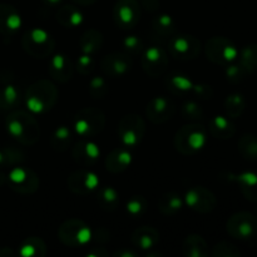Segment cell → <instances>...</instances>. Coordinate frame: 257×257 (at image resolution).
Returning <instances> with one entry per match:
<instances>
[{
	"mask_svg": "<svg viewBox=\"0 0 257 257\" xmlns=\"http://www.w3.org/2000/svg\"><path fill=\"white\" fill-rule=\"evenodd\" d=\"M8 133L24 146H33L39 141V123L30 113L24 110H14L5 119Z\"/></svg>",
	"mask_w": 257,
	"mask_h": 257,
	"instance_id": "6da1fadb",
	"label": "cell"
},
{
	"mask_svg": "<svg viewBox=\"0 0 257 257\" xmlns=\"http://www.w3.org/2000/svg\"><path fill=\"white\" fill-rule=\"evenodd\" d=\"M25 104L33 113H47L58 100V89L53 82L48 79L38 80L27 89L24 95Z\"/></svg>",
	"mask_w": 257,
	"mask_h": 257,
	"instance_id": "7a4b0ae2",
	"label": "cell"
},
{
	"mask_svg": "<svg viewBox=\"0 0 257 257\" xmlns=\"http://www.w3.org/2000/svg\"><path fill=\"white\" fill-rule=\"evenodd\" d=\"M207 143V131L202 124L191 123L181 127L176 132L173 145L176 150L185 156H191L202 150Z\"/></svg>",
	"mask_w": 257,
	"mask_h": 257,
	"instance_id": "3957f363",
	"label": "cell"
},
{
	"mask_svg": "<svg viewBox=\"0 0 257 257\" xmlns=\"http://www.w3.org/2000/svg\"><path fill=\"white\" fill-rule=\"evenodd\" d=\"M22 47L30 57L43 59L53 54L55 49V39L47 30L33 28L27 30L22 37Z\"/></svg>",
	"mask_w": 257,
	"mask_h": 257,
	"instance_id": "277c9868",
	"label": "cell"
},
{
	"mask_svg": "<svg viewBox=\"0 0 257 257\" xmlns=\"http://www.w3.org/2000/svg\"><path fill=\"white\" fill-rule=\"evenodd\" d=\"M105 125V115L98 108H83L74 118V131L82 138H93Z\"/></svg>",
	"mask_w": 257,
	"mask_h": 257,
	"instance_id": "5b68a950",
	"label": "cell"
},
{
	"mask_svg": "<svg viewBox=\"0 0 257 257\" xmlns=\"http://www.w3.org/2000/svg\"><path fill=\"white\" fill-rule=\"evenodd\" d=\"M205 53L207 59L222 67L236 62L238 58L237 47L226 37L210 38L205 44Z\"/></svg>",
	"mask_w": 257,
	"mask_h": 257,
	"instance_id": "8992f818",
	"label": "cell"
},
{
	"mask_svg": "<svg viewBox=\"0 0 257 257\" xmlns=\"http://www.w3.org/2000/svg\"><path fill=\"white\" fill-rule=\"evenodd\" d=\"M58 238L68 247H83L92 240V231L82 220L70 218L59 227Z\"/></svg>",
	"mask_w": 257,
	"mask_h": 257,
	"instance_id": "52a82bcc",
	"label": "cell"
},
{
	"mask_svg": "<svg viewBox=\"0 0 257 257\" xmlns=\"http://www.w3.org/2000/svg\"><path fill=\"white\" fill-rule=\"evenodd\" d=\"M145 132V120L135 113L124 115L118 124V137L122 145L127 148L137 147L142 142Z\"/></svg>",
	"mask_w": 257,
	"mask_h": 257,
	"instance_id": "ba28073f",
	"label": "cell"
},
{
	"mask_svg": "<svg viewBox=\"0 0 257 257\" xmlns=\"http://www.w3.org/2000/svg\"><path fill=\"white\" fill-rule=\"evenodd\" d=\"M5 185L20 195H32L39 188V177L30 168L14 166L7 175Z\"/></svg>",
	"mask_w": 257,
	"mask_h": 257,
	"instance_id": "9c48e42d",
	"label": "cell"
},
{
	"mask_svg": "<svg viewBox=\"0 0 257 257\" xmlns=\"http://www.w3.org/2000/svg\"><path fill=\"white\" fill-rule=\"evenodd\" d=\"M168 53L178 60H192L201 53V42L190 34H175L168 40Z\"/></svg>",
	"mask_w": 257,
	"mask_h": 257,
	"instance_id": "30bf717a",
	"label": "cell"
},
{
	"mask_svg": "<svg viewBox=\"0 0 257 257\" xmlns=\"http://www.w3.org/2000/svg\"><path fill=\"white\" fill-rule=\"evenodd\" d=\"M227 232L236 240H251L257 233V216L251 212H237L227 221Z\"/></svg>",
	"mask_w": 257,
	"mask_h": 257,
	"instance_id": "8fae6325",
	"label": "cell"
},
{
	"mask_svg": "<svg viewBox=\"0 0 257 257\" xmlns=\"http://www.w3.org/2000/svg\"><path fill=\"white\" fill-rule=\"evenodd\" d=\"M185 202L191 210L198 213H210L217 206L215 193L203 186H193L186 192Z\"/></svg>",
	"mask_w": 257,
	"mask_h": 257,
	"instance_id": "7c38bea8",
	"label": "cell"
},
{
	"mask_svg": "<svg viewBox=\"0 0 257 257\" xmlns=\"http://www.w3.org/2000/svg\"><path fill=\"white\" fill-rule=\"evenodd\" d=\"M168 67V54L163 48L153 45L142 53V68L150 77L162 75Z\"/></svg>",
	"mask_w": 257,
	"mask_h": 257,
	"instance_id": "4fadbf2b",
	"label": "cell"
},
{
	"mask_svg": "<svg viewBox=\"0 0 257 257\" xmlns=\"http://www.w3.org/2000/svg\"><path fill=\"white\" fill-rule=\"evenodd\" d=\"M115 24L122 29H132L141 18V7L137 0H118L113 9Z\"/></svg>",
	"mask_w": 257,
	"mask_h": 257,
	"instance_id": "5bb4252c",
	"label": "cell"
},
{
	"mask_svg": "<svg viewBox=\"0 0 257 257\" xmlns=\"http://www.w3.org/2000/svg\"><path fill=\"white\" fill-rule=\"evenodd\" d=\"M98 186H99L98 176L92 171L85 170V168L74 171L73 173H70L67 180L68 190L75 195L80 196L89 195L93 191L97 190Z\"/></svg>",
	"mask_w": 257,
	"mask_h": 257,
	"instance_id": "9a60e30c",
	"label": "cell"
},
{
	"mask_svg": "<svg viewBox=\"0 0 257 257\" xmlns=\"http://www.w3.org/2000/svg\"><path fill=\"white\" fill-rule=\"evenodd\" d=\"M176 113V104L167 97H155L146 107V115L153 124H162L170 120Z\"/></svg>",
	"mask_w": 257,
	"mask_h": 257,
	"instance_id": "2e32d148",
	"label": "cell"
},
{
	"mask_svg": "<svg viewBox=\"0 0 257 257\" xmlns=\"http://www.w3.org/2000/svg\"><path fill=\"white\" fill-rule=\"evenodd\" d=\"M100 68L108 77H123L132 68V57L125 52H113L103 58L100 62Z\"/></svg>",
	"mask_w": 257,
	"mask_h": 257,
	"instance_id": "e0dca14e",
	"label": "cell"
},
{
	"mask_svg": "<svg viewBox=\"0 0 257 257\" xmlns=\"http://www.w3.org/2000/svg\"><path fill=\"white\" fill-rule=\"evenodd\" d=\"M22 27V17L17 8L8 3H0V34L12 38Z\"/></svg>",
	"mask_w": 257,
	"mask_h": 257,
	"instance_id": "ac0fdd59",
	"label": "cell"
},
{
	"mask_svg": "<svg viewBox=\"0 0 257 257\" xmlns=\"http://www.w3.org/2000/svg\"><path fill=\"white\" fill-rule=\"evenodd\" d=\"M99 148L97 143L90 141L89 138H82L74 145L72 150L73 160L84 167L93 166L99 158Z\"/></svg>",
	"mask_w": 257,
	"mask_h": 257,
	"instance_id": "d6986e66",
	"label": "cell"
},
{
	"mask_svg": "<svg viewBox=\"0 0 257 257\" xmlns=\"http://www.w3.org/2000/svg\"><path fill=\"white\" fill-rule=\"evenodd\" d=\"M74 65L72 60L64 54H55L49 59L48 64V73L55 82L67 83L72 79Z\"/></svg>",
	"mask_w": 257,
	"mask_h": 257,
	"instance_id": "ffe728a7",
	"label": "cell"
},
{
	"mask_svg": "<svg viewBox=\"0 0 257 257\" xmlns=\"http://www.w3.org/2000/svg\"><path fill=\"white\" fill-rule=\"evenodd\" d=\"M131 242L136 248H140V250H152L160 242V233L156 228L150 227V226H142L133 231L132 236H131Z\"/></svg>",
	"mask_w": 257,
	"mask_h": 257,
	"instance_id": "44dd1931",
	"label": "cell"
},
{
	"mask_svg": "<svg viewBox=\"0 0 257 257\" xmlns=\"http://www.w3.org/2000/svg\"><path fill=\"white\" fill-rule=\"evenodd\" d=\"M132 163V155L124 146L110 151L105 157V168L112 173H120L127 170Z\"/></svg>",
	"mask_w": 257,
	"mask_h": 257,
	"instance_id": "7402d4cb",
	"label": "cell"
},
{
	"mask_svg": "<svg viewBox=\"0 0 257 257\" xmlns=\"http://www.w3.org/2000/svg\"><path fill=\"white\" fill-rule=\"evenodd\" d=\"M230 180L238 185L241 192L245 196L246 200L251 202H257V173L252 171L238 173V175H230Z\"/></svg>",
	"mask_w": 257,
	"mask_h": 257,
	"instance_id": "603a6c76",
	"label": "cell"
},
{
	"mask_svg": "<svg viewBox=\"0 0 257 257\" xmlns=\"http://www.w3.org/2000/svg\"><path fill=\"white\" fill-rule=\"evenodd\" d=\"M165 84L167 89L170 90L172 94L178 95V97H185L188 93L192 92L193 83L187 75L182 74V73L173 72L166 77Z\"/></svg>",
	"mask_w": 257,
	"mask_h": 257,
	"instance_id": "cb8c5ba5",
	"label": "cell"
},
{
	"mask_svg": "<svg viewBox=\"0 0 257 257\" xmlns=\"http://www.w3.org/2000/svg\"><path fill=\"white\" fill-rule=\"evenodd\" d=\"M151 28L155 37H157L158 39H166L167 42L176 34L177 30L175 20L167 14L156 15L151 23Z\"/></svg>",
	"mask_w": 257,
	"mask_h": 257,
	"instance_id": "d4e9b609",
	"label": "cell"
},
{
	"mask_svg": "<svg viewBox=\"0 0 257 257\" xmlns=\"http://www.w3.org/2000/svg\"><path fill=\"white\" fill-rule=\"evenodd\" d=\"M104 43V37L98 29H88L82 34L79 39V48L83 54L93 55L99 52Z\"/></svg>",
	"mask_w": 257,
	"mask_h": 257,
	"instance_id": "484cf974",
	"label": "cell"
},
{
	"mask_svg": "<svg viewBox=\"0 0 257 257\" xmlns=\"http://www.w3.org/2000/svg\"><path fill=\"white\" fill-rule=\"evenodd\" d=\"M182 252L186 257H207L210 255L208 245L200 235H190L185 238Z\"/></svg>",
	"mask_w": 257,
	"mask_h": 257,
	"instance_id": "4316f807",
	"label": "cell"
},
{
	"mask_svg": "<svg viewBox=\"0 0 257 257\" xmlns=\"http://www.w3.org/2000/svg\"><path fill=\"white\" fill-rule=\"evenodd\" d=\"M211 135L220 140H228V138L233 137L236 133V127L230 118L223 117V115H216L210 120V125H208Z\"/></svg>",
	"mask_w": 257,
	"mask_h": 257,
	"instance_id": "83f0119b",
	"label": "cell"
},
{
	"mask_svg": "<svg viewBox=\"0 0 257 257\" xmlns=\"http://www.w3.org/2000/svg\"><path fill=\"white\" fill-rule=\"evenodd\" d=\"M22 103V94L18 87L12 83H4L0 87V110H12L19 107Z\"/></svg>",
	"mask_w": 257,
	"mask_h": 257,
	"instance_id": "f1b7e54d",
	"label": "cell"
},
{
	"mask_svg": "<svg viewBox=\"0 0 257 257\" xmlns=\"http://www.w3.org/2000/svg\"><path fill=\"white\" fill-rule=\"evenodd\" d=\"M57 20L67 28H77L83 23V14L72 4L63 5L57 12Z\"/></svg>",
	"mask_w": 257,
	"mask_h": 257,
	"instance_id": "f546056e",
	"label": "cell"
},
{
	"mask_svg": "<svg viewBox=\"0 0 257 257\" xmlns=\"http://www.w3.org/2000/svg\"><path fill=\"white\" fill-rule=\"evenodd\" d=\"M158 211L165 216H173L180 212L181 208L183 207V201L178 193L166 192L158 200Z\"/></svg>",
	"mask_w": 257,
	"mask_h": 257,
	"instance_id": "4dcf8cb0",
	"label": "cell"
},
{
	"mask_svg": "<svg viewBox=\"0 0 257 257\" xmlns=\"http://www.w3.org/2000/svg\"><path fill=\"white\" fill-rule=\"evenodd\" d=\"M97 202L102 210L112 212L119 206V193L112 186H105L98 190Z\"/></svg>",
	"mask_w": 257,
	"mask_h": 257,
	"instance_id": "1f68e13d",
	"label": "cell"
},
{
	"mask_svg": "<svg viewBox=\"0 0 257 257\" xmlns=\"http://www.w3.org/2000/svg\"><path fill=\"white\" fill-rule=\"evenodd\" d=\"M18 255L23 257H43L47 255V246L39 237H28L20 245Z\"/></svg>",
	"mask_w": 257,
	"mask_h": 257,
	"instance_id": "d6a6232c",
	"label": "cell"
},
{
	"mask_svg": "<svg viewBox=\"0 0 257 257\" xmlns=\"http://www.w3.org/2000/svg\"><path fill=\"white\" fill-rule=\"evenodd\" d=\"M246 108V98L241 93H232L225 100L226 114L230 119L240 118Z\"/></svg>",
	"mask_w": 257,
	"mask_h": 257,
	"instance_id": "836d02e7",
	"label": "cell"
},
{
	"mask_svg": "<svg viewBox=\"0 0 257 257\" xmlns=\"http://www.w3.org/2000/svg\"><path fill=\"white\" fill-rule=\"evenodd\" d=\"M72 131L67 125H60L53 132L50 137V146L58 152H64L72 145Z\"/></svg>",
	"mask_w": 257,
	"mask_h": 257,
	"instance_id": "e575fe53",
	"label": "cell"
},
{
	"mask_svg": "<svg viewBox=\"0 0 257 257\" xmlns=\"http://www.w3.org/2000/svg\"><path fill=\"white\" fill-rule=\"evenodd\" d=\"M238 63L248 72V74L257 70V43L247 44L238 52Z\"/></svg>",
	"mask_w": 257,
	"mask_h": 257,
	"instance_id": "d590c367",
	"label": "cell"
},
{
	"mask_svg": "<svg viewBox=\"0 0 257 257\" xmlns=\"http://www.w3.org/2000/svg\"><path fill=\"white\" fill-rule=\"evenodd\" d=\"M238 152L245 160L257 161V136L246 133L238 141Z\"/></svg>",
	"mask_w": 257,
	"mask_h": 257,
	"instance_id": "8d00e7d4",
	"label": "cell"
},
{
	"mask_svg": "<svg viewBox=\"0 0 257 257\" xmlns=\"http://www.w3.org/2000/svg\"><path fill=\"white\" fill-rule=\"evenodd\" d=\"M25 161L24 153L18 148L8 147L0 150V170L5 167H14Z\"/></svg>",
	"mask_w": 257,
	"mask_h": 257,
	"instance_id": "74e56055",
	"label": "cell"
},
{
	"mask_svg": "<svg viewBox=\"0 0 257 257\" xmlns=\"http://www.w3.org/2000/svg\"><path fill=\"white\" fill-rule=\"evenodd\" d=\"M147 207L148 202L143 196H132V197L127 201L125 211H127V213L132 218H137L141 217L142 215H145L146 211H147Z\"/></svg>",
	"mask_w": 257,
	"mask_h": 257,
	"instance_id": "f35d334b",
	"label": "cell"
},
{
	"mask_svg": "<svg viewBox=\"0 0 257 257\" xmlns=\"http://www.w3.org/2000/svg\"><path fill=\"white\" fill-rule=\"evenodd\" d=\"M225 73L227 80L230 83H232V84H238V83L243 82V80L250 75L247 70H246L238 62H233L231 63V64L226 65Z\"/></svg>",
	"mask_w": 257,
	"mask_h": 257,
	"instance_id": "ab89813d",
	"label": "cell"
},
{
	"mask_svg": "<svg viewBox=\"0 0 257 257\" xmlns=\"http://www.w3.org/2000/svg\"><path fill=\"white\" fill-rule=\"evenodd\" d=\"M181 115L183 119L190 120V122H198L203 118V110L197 102L188 100L181 108Z\"/></svg>",
	"mask_w": 257,
	"mask_h": 257,
	"instance_id": "60d3db41",
	"label": "cell"
},
{
	"mask_svg": "<svg viewBox=\"0 0 257 257\" xmlns=\"http://www.w3.org/2000/svg\"><path fill=\"white\" fill-rule=\"evenodd\" d=\"M109 92V87L104 77H94L89 82V94L93 99H103Z\"/></svg>",
	"mask_w": 257,
	"mask_h": 257,
	"instance_id": "b9f144b4",
	"label": "cell"
},
{
	"mask_svg": "<svg viewBox=\"0 0 257 257\" xmlns=\"http://www.w3.org/2000/svg\"><path fill=\"white\" fill-rule=\"evenodd\" d=\"M122 47L124 52L130 55L142 54L143 50H145L143 40L140 37H137V35H128V37H125L123 39Z\"/></svg>",
	"mask_w": 257,
	"mask_h": 257,
	"instance_id": "7bdbcfd3",
	"label": "cell"
},
{
	"mask_svg": "<svg viewBox=\"0 0 257 257\" xmlns=\"http://www.w3.org/2000/svg\"><path fill=\"white\" fill-rule=\"evenodd\" d=\"M212 256L215 257H238L241 256V251L233 243L228 241H221L213 247Z\"/></svg>",
	"mask_w": 257,
	"mask_h": 257,
	"instance_id": "ee69618b",
	"label": "cell"
},
{
	"mask_svg": "<svg viewBox=\"0 0 257 257\" xmlns=\"http://www.w3.org/2000/svg\"><path fill=\"white\" fill-rule=\"evenodd\" d=\"M75 67H77L78 73H79L80 75L87 77V75L92 74V72L94 70L95 59L89 54H82L79 58H78Z\"/></svg>",
	"mask_w": 257,
	"mask_h": 257,
	"instance_id": "f6af8a7d",
	"label": "cell"
},
{
	"mask_svg": "<svg viewBox=\"0 0 257 257\" xmlns=\"http://www.w3.org/2000/svg\"><path fill=\"white\" fill-rule=\"evenodd\" d=\"M192 93L198 98V99L207 100L212 98L213 89L211 85L205 84V83H200V84H193Z\"/></svg>",
	"mask_w": 257,
	"mask_h": 257,
	"instance_id": "bcb514c9",
	"label": "cell"
},
{
	"mask_svg": "<svg viewBox=\"0 0 257 257\" xmlns=\"http://www.w3.org/2000/svg\"><path fill=\"white\" fill-rule=\"evenodd\" d=\"M92 237H94V240L97 241V242L104 243L109 241V232H108V230H105V228L100 227L95 231V235L92 233Z\"/></svg>",
	"mask_w": 257,
	"mask_h": 257,
	"instance_id": "7dc6e473",
	"label": "cell"
},
{
	"mask_svg": "<svg viewBox=\"0 0 257 257\" xmlns=\"http://www.w3.org/2000/svg\"><path fill=\"white\" fill-rule=\"evenodd\" d=\"M142 5L145 7V9L150 10V12H155L158 9V0H142Z\"/></svg>",
	"mask_w": 257,
	"mask_h": 257,
	"instance_id": "c3c4849f",
	"label": "cell"
},
{
	"mask_svg": "<svg viewBox=\"0 0 257 257\" xmlns=\"http://www.w3.org/2000/svg\"><path fill=\"white\" fill-rule=\"evenodd\" d=\"M109 253L104 250L103 247H99L95 251H90V252L87 253V256H94V257H107Z\"/></svg>",
	"mask_w": 257,
	"mask_h": 257,
	"instance_id": "681fc988",
	"label": "cell"
},
{
	"mask_svg": "<svg viewBox=\"0 0 257 257\" xmlns=\"http://www.w3.org/2000/svg\"><path fill=\"white\" fill-rule=\"evenodd\" d=\"M115 257H136L137 253L132 252V251H128V250H122V251H117L114 253Z\"/></svg>",
	"mask_w": 257,
	"mask_h": 257,
	"instance_id": "f907efd6",
	"label": "cell"
},
{
	"mask_svg": "<svg viewBox=\"0 0 257 257\" xmlns=\"http://www.w3.org/2000/svg\"><path fill=\"white\" fill-rule=\"evenodd\" d=\"M73 2L77 3V4H79V5H92V4H94L97 0H73Z\"/></svg>",
	"mask_w": 257,
	"mask_h": 257,
	"instance_id": "816d5d0a",
	"label": "cell"
},
{
	"mask_svg": "<svg viewBox=\"0 0 257 257\" xmlns=\"http://www.w3.org/2000/svg\"><path fill=\"white\" fill-rule=\"evenodd\" d=\"M62 0H43V3H45L47 5H50V7H55L58 5Z\"/></svg>",
	"mask_w": 257,
	"mask_h": 257,
	"instance_id": "f5cc1de1",
	"label": "cell"
},
{
	"mask_svg": "<svg viewBox=\"0 0 257 257\" xmlns=\"http://www.w3.org/2000/svg\"><path fill=\"white\" fill-rule=\"evenodd\" d=\"M256 216H257V208H256Z\"/></svg>",
	"mask_w": 257,
	"mask_h": 257,
	"instance_id": "db71d44e",
	"label": "cell"
}]
</instances>
